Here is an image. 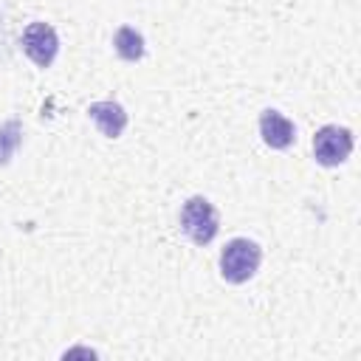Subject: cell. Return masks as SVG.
<instances>
[{"label": "cell", "mask_w": 361, "mask_h": 361, "mask_svg": "<svg viewBox=\"0 0 361 361\" xmlns=\"http://www.w3.org/2000/svg\"><path fill=\"white\" fill-rule=\"evenodd\" d=\"M259 135L271 149H288L296 141V124L285 113L268 107L259 113Z\"/></svg>", "instance_id": "5b68a950"}, {"label": "cell", "mask_w": 361, "mask_h": 361, "mask_svg": "<svg viewBox=\"0 0 361 361\" xmlns=\"http://www.w3.org/2000/svg\"><path fill=\"white\" fill-rule=\"evenodd\" d=\"M20 48L23 54L37 65V68H51L56 54H59V34L51 23L45 20H34L23 28V37H20Z\"/></svg>", "instance_id": "277c9868"}, {"label": "cell", "mask_w": 361, "mask_h": 361, "mask_svg": "<svg viewBox=\"0 0 361 361\" xmlns=\"http://www.w3.org/2000/svg\"><path fill=\"white\" fill-rule=\"evenodd\" d=\"M355 147L353 130L338 124H324L313 133V158L319 166H338L350 158Z\"/></svg>", "instance_id": "3957f363"}, {"label": "cell", "mask_w": 361, "mask_h": 361, "mask_svg": "<svg viewBox=\"0 0 361 361\" xmlns=\"http://www.w3.org/2000/svg\"><path fill=\"white\" fill-rule=\"evenodd\" d=\"M178 223H180V231L195 245H209L220 231V214H217L214 203L209 197H203V195H192L180 206Z\"/></svg>", "instance_id": "7a4b0ae2"}, {"label": "cell", "mask_w": 361, "mask_h": 361, "mask_svg": "<svg viewBox=\"0 0 361 361\" xmlns=\"http://www.w3.org/2000/svg\"><path fill=\"white\" fill-rule=\"evenodd\" d=\"M113 51H116V56L124 59V62H138V59L144 56V51H147L144 34H141L138 28L127 25V23L118 25V28L113 31Z\"/></svg>", "instance_id": "52a82bcc"}, {"label": "cell", "mask_w": 361, "mask_h": 361, "mask_svg": "<svg viewBox=\"0 0 361 361\" xmlns=\"http://www.w3.org/2000/svg\"><path fill=\"white\" fill-rule=\"evenodd\" d=\"M87 118L96 124V130L104 138H118L127 130V110L116 99H102L87 104Z\"/></svg>", "instance_id": "8992f818"}, {"label": "cell", "mask_w": 361, "mask_h": 361, "mask_svg": "<svg viewBox=\"0 0 361 361\" xmlns=\"http://www.w3.org/2000/svg\"><path fill=\"white\" fill-rule=\"evenodd\" d=\"M20 144H23V121L20 118L0 121V166H6L14 158Z\"/></svg>", "instance_id": "ba28073f"}, {"label": "cell", "mask_w": 361, "mask_h": 361, "mask_svg": "<svg viewBox=\"0 0 361 361\" xmlns=\"http://www.w3.org/2000/svg\"><path fill=\"white\" fill-rule=\"evenodd\" d=\"M259 265H262V248L248 237H234L220 251V276L228 285H243L254 279Z\"/></svg>", "instance_id": "6da1fadb"}]
</instances>
